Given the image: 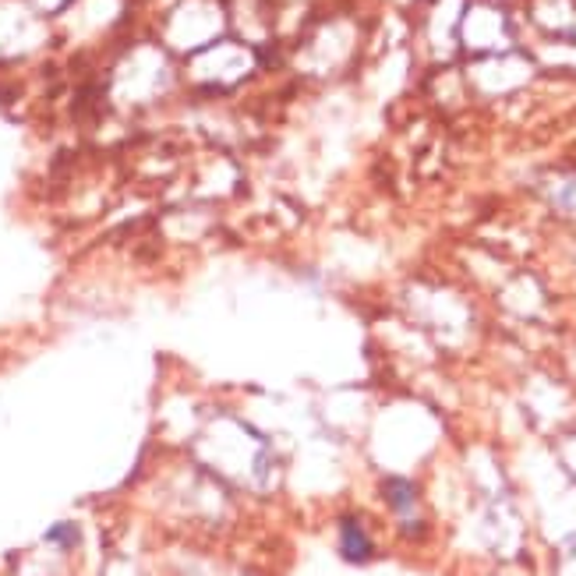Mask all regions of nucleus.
Wrapping results in <instances>:
<instances>
[{
  "label": "nucleus",
  "instance_id": "obj_1",
  "mask_svg": "<svg viewBox=\"0 0 576 576\" xmlns=\"http://www.w3.org/2000/svg\"><path fill=\"white\" fill-rule=\"evenodd\" d=\"M340 555H343L347 562H357V566L375 555V545H372L364 523L357 520V517H343V520H340Z\"/></svg>",
  "mask_w": 576,
  "mask_h": 576
},
{
  "label": "nucleus",
  "instance_id": "obj_2",
  "mask_svg": "<svg viewBox=\"0 0 576 576\" xmlns=\"http://www.w3.org/2000/svg\"><path fill=\"white\" fill-rule=\"evenodd\" d=\"M382 495L400 517L414 513V506H417V488H414V481H407V477H389L382 485Z\"/></svg>",
  "mask_w": 576,
  "mask_h": 576
}]
</instances>
